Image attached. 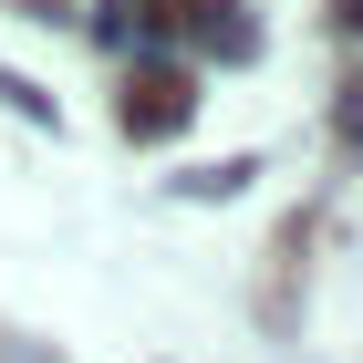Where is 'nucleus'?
Returning <instances> with one entry per match:
<instances>
[{
  "label": "nucleus",
  "instance_id": "1",
  "mask_svg": "<svg viewBox=\"0 0 363 363\" xmlns=\"http://www.w3.org/2000/svg\"><path fill=\"white\" fill-rule=\"evenodd\" d=\"M177 114H187V84H177V73L125 84V125H145V135H156V125H177Z\"/></svg>",
  "mask_w": 363,
  "mask_h": 363
}]
</instances>
